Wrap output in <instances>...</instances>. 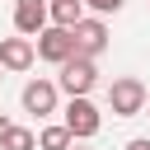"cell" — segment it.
Instances as JSON below:
<instances>
[{
  "label": "cell",
  "instance_id": "6da1fadb",
  "mask_svg": "<svg viewBox=\"0 0 150 150\" xmlns=\"http://www.w3.org/2000/svg\"><path fill=\"white\" fill-rule=\"evenodd\" d=\"M56 70H61V75H56V89H66L70 98H89L94 84H98V61H89V56H70V61H61Z\"/></svg>",
  "mask_w": 150,
  "mask_h": 150
},
{
  "label": "cell",
  "instance_id": "7a4b0ae2",
  "mask_svg": "<svg viewBox=\"0 0 150 150\" xmlns=\"http://www.w3.org/2000/svg\"><path fill=\"white\" fill-rule=\"evenodd\" d=\"M145 84L136 80V75H117L112 84H108V108H112V117H141V108H145Z\"/></svg>",
  "mask_w": 150,
  "mask_h": 150
},
{
  "label": "cell",
  "instance_id": "3957f363",
  "mask_svg": "<svg viewBox=\"0 0 150 150\" xmlns=\"http://www.w3.org/2000/svg\"><path fill=\"white\" fill-rule=\"evenodd\" d=\"M70 42H75V56L98 61V56L108 52V23H103L98 14H84V19L70 28Z\"/></svg>",
  "mask_w": 150,
  "mask_h": 150
},
{
  "label": "cell",
  "instance_id": "277c9868",
  "mask_svg": "<svg viewBox=\"0 0 150 150\" xmlns=\"http://www.w3.org/2000/svg\"><path fill=\"white\" fill-rule=\"evenodd\" d=\"M66 131H70V141H94L98 136V127H103V112L94 108V98H70L66 103V122H61Z\"/></svg>",
  "mask_w": 150,
  "mask_h": 150
},
{
  "label": "cell",
  "instance_id": "5b68a950",
  "mask_svg": "<svg viewBox=\"0 0 150 150\" xmlns=\"http://www.w3.org/2000/svg\"><path fill=\"white\" fill-rule=\"evenodd\" d=\"M33 56H42V61H52V66H61V61H70L75 56V42H70V28H56V23H47L38 38H33Z\"/></svg>",
  "mask_w": 150,
  "mask_h": 150
},
{
  "label": "cell",
  "instance_id": "8992f818",
  "mask_svg": "<svg viewBox=\"0 0 150 150\" xmlns=\"http://www.w3.org/2000/svg\"><path fill=\"white\" fill-rule=\"evenodd\" d=\"M56 80H28L23 84V94H19V103H23V112H33V117H52L56 112Z\"/></svg>",
  "mask_w": 150,
  "mask_h": 150
},
{
  "label": "cell",
  "instance_id": "52a82bcc",
  "mask_svg": "<svg viewBox=\"0 0 150 150\" xmlns=\"http://www.w3.org/2000/svg\"><path fill=\"white\" fill-rule=\"evenodd\" d=\"M14 28L19 38H38L47 28V0H14Z\"/></svg>",
  "mask_w": 150,
  "mask_h": 150
},
{
  "label": "cell",
  "instance_id": "ba28073f",
  "mask_svg": "<svg viewBox=\"0 0 150 150\" xmlns=\"http://www.w3.org/2000/svg\"><path fill=\"white\" fill-rule=\"evenodd\" d=\"M38 56H33V38H0V70H28Z\"/></svg>",
  "mask_w": 150,
  "mask_h": 150
},
{
  "label": "cell",
  "instance_id": "9c48e42d",
  "mask_svg": "<svg viewBox=\"0 0 150 150\" xmlns=\"http://www.w3.org/2000/svg\"><path fill=\"white\" fill-rule=\"evenodd\" d=\"M80 19H84V0H47V23L75 28Z\"/></svg>",
  "mask_w": 150,
  "mask_h": 150
},
{
  "label": "cell",
  "instance_id": "30bf717a",
  "mask_svg": "<svg viewBox=\"0 0 150 150\" xmlns=\"http://www.w3.org/2000/svg\"><path fill=\"white\" fill-rule=\"evenodd\" d=\"M0 150H38V136H33L28 127H9V131L0 136Z\"/></svg>",
  "mask_w": 150,
  "mask_h": 150
},
{
  "label": "cell",
  "instance_id": "8fae6325",
  "mask_svg": "<svg viewBox=\"0 0 150 150\" xmlns=\"http://www.w3.org/2000/svg\"><path fill=\"white\" fill-rule=\"evenodd\" d=\"M66 145H70V131H66L61 122L42 127V136H38V150H66Z\"/></svg>",
  "mask_w": 150,
  "mask_h": 150
},
{
  "label": "cell",
  "instance_id": "7c38bea8",
  "mask_svg": "<svg viewBox=\"0 0 150 150\" xmlns=\"http://www.w3.org/2000/svg\"><path fill=\"white\" fill-rule=\"evenodd\" d=\"M122 5H127V0H84V9H94L98 19H103V14H117Z\"/></svg>",
  "mask_w": 150,
  "mask_h": 150
},
{
  "label": "cell",
  "instance_id": "4fadbf2b",
  "mask_svg": "<svg viewBox=\"0 0 150 150\" xmlns=\"http://www.w3.org/2000/svg\"><path fill=\"white\" fill-rule=\"evenodd\" d=\"M122 150H150V136H136V141H127Z\"/></svg>",
  "mask_w": 150,
  "mask_h": 150
},
{
  "label": "cell",
  "instance_id": "5bb4252c",
  "mask_svg": "<svg viewBox=\"0 0 150 150\" xmlns=\"http://www.w3.org/2000/svg\"><path fill=\"white\" fill-rule=\"evenodd\" d=\"M9 127H14V122H9V117H5V112H0V136H5V131H9Z\"/></svg>",
  "mask_w": 150,
  "mask_h": 150
},
{
  "label": "cell",
  "instance_id": "9a60e30c",
  "mask_svg": "<svg viewBox=\"0 0 150 150\" xmlns=\"http://www.w3.org/2000/svg\"><path fill=\"white\" fill-rule=\"evenodd\" d=\"M66 150H89V145H80V141H70V145H66Z\"/></svg>",
  "mask_w": 150,
  "mask_h": 150
},
{
  "label": "cell",
  "instance_id": "2e32d148",
  "mask_svg": "<svg viewBox=\"0 0 150 150\" xmlns=\"http://www.w3.org/2000/svg\"><path fill=\"white\" fill-rule=\"evenodd\" d=\"M0 80H5V70H0Z\"/></svg>",
  "mask_w": 150,
  "mask_h": 150
}]
</instances>
